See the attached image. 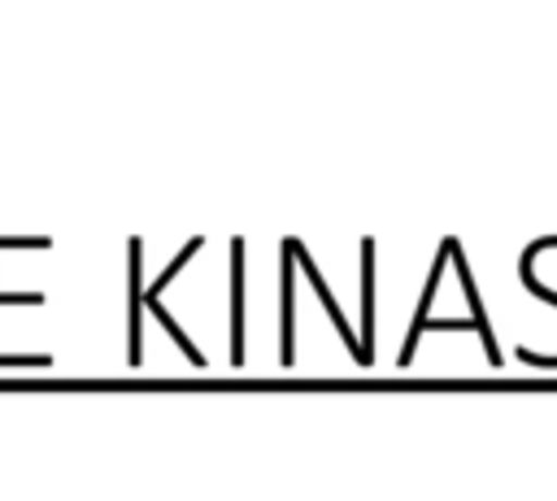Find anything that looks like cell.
I'll use <instances>...</instances> for the list:
<instances>
[{
	"instance_id": "obj_6",
	"label": "cell",
	"mask_w": 557,
	"mask_h": 501,
	"mask_svg": "<svg viewBox=\"0 0 557 501\" xmlns=\"http://www.w3.org/2000/svg\"><path fill=\"white\" fill-rule=\"evenodd\" d=\"M139 261H144V248H139V240H131V366H139V305H144Z\"/></svg>"
},
{
	"instance_id": "obj_4",
	"label": "cell",
	"mask_w": 557,
	"mask_h": 501,
	"mask_svg": "<svg viewBox=\"0 0 557 501\" xmlns=\"http://www.w3.org/2000/svg\"><path fill=\"white\" fill-rule=\"evenodd\" d=\"M453 261H457V270H461V288H466V296H470V322H474L479 340L487 344V357L500 362V349H496V340H492V331H487V318H483V305H479V288H474V274H470V266H466V257H461V244H453Z\"/></svg>"
},
{
	"instance_id": "obj_1",
	"label": "cell",
	"mask_w": 557,
	"mask_h": 501,
	"mask_svg": "<svg viewBox=\"0 0 557 501\" xmlns=\"http://www.w3.org/2000/svg\"><path fill=\"white\" fill-rule=\"evenodd\" d=\"M244 362V240H231V366Z\"/></svg>"
},
{
	"instance_id": "obj_5",
	"label": "cell",
	"mask_w": 557,
	"mask_h": 501,
	"mask_svg": "<svg viewBox=\"0 0 557 501\" xmlns=\"http://www.w3.org/2000/svg\"><path fill=\"white\" fill-rule=\"evenodd\" d=\"M292 248H287V240H283V366L292 362V349H296V305H292Z\"/></svg>"
},
{
	"instance_id": "obj_2",
	"label": "cell",
	"mask_w": 557,
	"mask_h": 501,
	"mask_svg": "<svg viewBox=\"0 0 557 501\" xmlns=\"http://www.w3.org/2000/svg\"><path fill=\"white\" fill-rule=\"evenodd\" d=\"M374 357V240H361V362Z\"/></svg>"
},
{
	"instance_id": "obj_3",
	"label": "cell",
	"mask_w": 557,
	"mask_h": 501,
	"mask_svg": "<svg viewBox=\"0 0 557 501\" xmlns=\"http://www.w3.org/2000/svg\"><path fill=\"white\" fill-rule=\"evenodd\" d=\"M453 235L440 244V253H435V261H431V274H426V288H422V301H418V318H413V327H409V340H405V349H400V362H409L413 357V349H418V335H422V327H426V309H431V296H435V288H440V270H444V261L453 257Z\"/></svg>"
}]
</instances>
